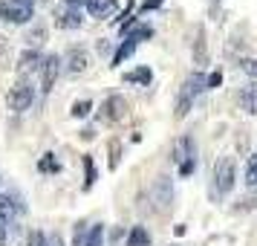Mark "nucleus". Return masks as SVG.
<instances>
[{"label": "nucleus", "mask_w": 257, "mask_h": 246, "mask_svg": "<svg viewBox=\"0 0 257 246\" xmlns=\"http://www.w3.org/2000/svg\"><path fill=\"white\" fill-rule=\"evenodd\" d=\"M171 159L179 165V177L194 174V168H197V145H194V139H191V136H179V139L174 142Z\"/></svg>", "instance_id": "3"}, {"label": "nucleus", "mask_w": 257, "mask_h": 246, "mask_svg": "<svg viewBox=\"0 0 257 246\" xmlns=\"http://www.w3.org/2000/svg\"><path fill=\"white\" fill-rule=\"evenodd\" d=\"M81 24H84V18L75 6L61 3L58 9H55V26H58V29H81Z\"/></svg>", "instance_id": "10"}, {"label": "nucleus", "mask_w": 257, "mask_h": 246, "mask_svg": "<svg viewBox=\"0 0 257 246\" xmlns=\"http://www.w3.org/2000/svg\"><path fill=\"white\" fill-rule=\"evenodd\" d=\"M81 162H84V191H90L95 186V180H98V171H95L93 156H81Z\"/></svg>", "instance_id": "18"}, {"label": "nucleus", "mask_w": 257, "mask_h": 246, "mask_svg": "<svg viewBox=\"0 0 257 246\" xmlns=\"http://www.w3.org/2000/svg\"><path fill=\"white\" fill-rule=\"evenodd\" d=\"M107 151H110V171H116L118 162H121V142H118V139H110Z\"/></svg>", "instance_id": "23"}, {"label": "nucleus", "mask_w": 257, "mask_h": 246, "mask_svg": "<svg viewBox=\"0 0 257 246\" xmlns=\"http://www.w3.org/2000/svg\"><path fill=\"white\" fill-rule=\"evenodd\" d=\"M58 75H61V58L58 55H47L41 61V90L49 93L55 87V81H58Z\"/></svg>", "instance_id": "9"}, {"label": "nucleus", "mask_w": 257, "mask_h": 246, "mask_svg": "<svg viewBox=\"0 0 257 246\" xmlns=\"http://www.w3.org/2000/svg\"><path fill=\"white\" fill-rule=\"evenodd\" d=\"M124 81H130V84H145V87H148V84L153 81V72L148 70V67H139V70L127 72V75H124Z\"/></svg>", "instance_id": "20"}, {"label": "nucleus", "mask_w": 257, "mask_h": 246, "mask_svg": "<svg viewBox=\"0 0 257 246\" xmlns=\"http://www.w3.org/2000/svg\"><path fill=\"white\" fill-rule=\"evenodd\" d=\"M61 67L70 72V75H81V72L90 67V52L81 49V47L67 49V55H64V64H61Z\"/></svg>", "instance_id": "8"}, {"label": "nucleus", "mask_w": 257, "mask_h": 246, "mask_svg": "<svg viewBox=\"0 0 257 246\" xmlns=\"http://www.w3.org/2000/svg\"><path fill=\"white\" fill-rule=\"evenodd\" d=\"M240 70H243L245 75L257 78V58H240Z\"/></svg>", "instance_id": "27"}, {"label": "nucleus", "mask_w": 257, "mask_h": 246, "mask_svg": "<svg viewBox=\"0 0 257 246\" xmlns=\"http://www.w3.org/2000/svg\"><path fill=\"white\" fill-rule=\"evenodd\" d=\"M84 237H87V223H78V229H75V237H72V240H75V246H81L84 243Z\"/></svg>", "instance_id": "29"}, {"label": "nucleus", "mask_w": 257, "mask_h": 246, "mask_svg": "<svg viewBox=\"0 0 257 246\" xmlns=\"http://www.w3.org/2000/svg\"><path fill=\"white\" fill-rule=\"evenodd\" d=\"M21 209H24V203H18V197H12V194H0V220L3 223H12Z\"/></svg>", "instance_id": "14"}, {"label": "nucleus", "mask_w": 257, "mask_h": 246, "mask_svg": "<svg viewBox=\"0 0 257 246\" xmlns=\"http://www.w3.org/2000/svg\"><path fill=\"white\" fill-rule=\"evenodd\" d=\"M101 243H104V226H101V223H93L81 246H101Z\"/></svg>", "instance_id": "19"}, {"label": "nucleus", "mask_w": 257, "mask_h": 246, "mask_svg": "<svg viewBox=\"0 0 257 246\" xmlns=\"http://www.w3.org/2000/svg\"><path fill=\"white\" fill-rule=\"evenodd\" d=\"M38 168H41V171H49V174H58V171H61V165L52 159V153H47V156L38 162Z\"/></svg>", "instance_id": "26"}, {"label": "nucleus", "mask_w": 257, "mask_h": 246, "mask_svg": "<svg viewBox=\"0 0 257 246\" xmlns=\"http://www.w3.org/2000/svg\"><path fill=\"white\" fill-rule=\"evenodd\" d=\"M32 12H35V6L26 0H0V21H6V24L24 26L32 21Z\"/></svg>", "instance_id": "5"}, {"label": "nucleus", "mask_w": 257, "mask_h": 246, "mask_svg": "<svg viewBox=\"0 0 257 246\" xmlns=\"http://www.w3.org/2000/svg\"><path fill=\"white\" fill-rule=\"evenodd\" d=\"M26 3H32V6H44L47 0H26Z\"/></svg>", "instance_id": "35"}, {"label": "nucleus", "mask_w": 257, "mask_h": 246, "mask_svg": "<svg viewBox=\"0 0 257 246\" xmlns=\"http://www.w3.org/2000/svg\"><path fill=\"white\" fill-rule=\"evenodd\" d=\"M93 136H95V130H93V128H84V130H81V139H84V142H90Z\"/></svg>", "instance_id": "31"}, {"label": "nucleus", "mask_w": 257, "mask_h": 246, "mask_svg": "<svg viewBox=\"0 0 257 246\" xmlns=\"http://www.w3.org/2000/svg\"><path fill=\"white\" fill-rule=\"evenodd\" d=\"M127 110H130V105H127L124 96H107L101 110H98V119L113 125V122H121V119L127 116Z\"/></svg>", "instance_id": "6"}, {"label": "nucleus", "mask_w": 257, "mask_h": 246, "mask_svg": "<svg viewBox=\"0 0 257 246\" xmlns=\"http://www.w3.org/2000/svg\"><path fill=\"white\" fill-rule=\"evenodd\" d=\"M245 186L257 188V153H251L248 162H245Z\"/></svg>", "instance_id": "22"}, {"label": "nucleus", "mask_w": 257, "mask_h": 246, "mask_svg": "<svg viewBox=\"0 0 257 246\" xmlns=\"http://www.w3.org/2000/svg\"><path fill=\"white\" fill-rule=\"evenodd\" d=\"M127 38H133V41L139 44V41L153 38V29H151V26H136V29H127Z\"/></svg>", "instance_id": "25"}, {"label": "nucleus", "mask_w": 257, "mask_h": 246, "mask_svg": "<svg viewBox=\"0 0 257 246\" xmlns=\"http://www.w3.org/2000/svg\"><path fill=\"white\" fill-rule=\"evenodd\" d=\"M162 3H165V0H148V3H145V6H142L139 12L145 15V12H151V9H159V6H162Z\"/></svg>", "instance_id": "30"}, {"label": "nucleus", "mask_w": 257, "mask_h": 246, "mask_svg": "<svg viewBox=\"0 0 257 246\" xmlns=\"http://www.w3.org/2000/svg\"><path fill=\"white\" fill-rule=\"evenodd\" d=\"M202 90H205V75H202L199 70L191 72L185 81H182V87H179V99H176L174 116L176 119H185L188 113H191V107H194V99H197Z\"/></svg>", "instance_id": "1"}, {"label": "nucleus", "mask_w": 257, "mask_h": 246, "mask_svg": "<svg viewBox=\"0 0 257 246\" xmlns=\"http://www.w3.org/2000/svg\"><path fill=\"white\" fill-rule=\"evenodd\" d=\"M32 102H35V87L29 84V78H18V81L12 84L9 96H6L9 110H12V113H24V110L32 107Z\"/></svg>", "instance_id": "4"}, {"label": "nucleus", "mask_w": 257, "mask_h": 246, "mask_svg": "<svg viewBox=\"0 0 257 246\" xmlns=\"http://www.w3.org/2000/svg\"><path fill=\"white\" fill-rule=\"evenodd\" d=\"M84 9H87L90 18H95V21H107V18H113V15L118 12V3L116 0H90Z\"/></svg>", "instance_id": "12"}, {"label": "nucleus", "mask_w": 257, "mask_h": 246, "mask_svg": "<svg viewBox=\"0 0 257 246\" xmlns=\"http://www.w3.org/2000/svg\"><path fill=\"white\" fill-rule=\"evenodd\" d=\"M240 105H243L245 113H251V116H257V81L245 84L243 90H240Z\"/></svg>", "instance_id": "15"}, {"label": "nucleus", "mask_w": 257, "mask_h": 246, "mask_svg": "<svg viewBox=\"0 0 257 246\" xmlns=\"http://www.w3.org/2000/svg\"><path fill=\"white\" fill-rule=\"evenodd\" d=\"M90 110H93V99H81V102L72 105V116L84 119V116H90Z\"/></svg>", "instance_id": "24"}, {"label": "nucleus", "mask_w": 257, "mask_h": 246, "mask_svg": "<svg viewBox=\"0 0 257 246\" xmlns=\"http://www.w3.org/2000/svg\"><path fill=\"white\" fill-rule=\"evenodd\" d=\"M0 246H6V223L0 220Z\"/></svg>", "instance_id": "33"}, {"label": "nucleus", "mask_w": 257, "mask_h": 246, "mask_svg": "<svg viewBox=\"0 0 257 246\" xmlns=\"http://www.w3.org/2000/svg\"><path fill=\"white\" fill-rule=\"evenodd\" d=\"M41 61H44V55H41L38 49H26V52H21V58H18V64H15L18 78H26V75H32L35 70H41Z\"/></svg>", "instance_id": "11"}, {"label": "nucleus", "mask_w": 257, "mask_h": 246, "mask_svg": "<svg viewBox=\"0 0 257 246\" xmlns=\"http://www.w3.org/2000/svg\"><path fill=\"white\" fill-rule=\"evenodd\" d=\"M61 3H67V6H75V9H78V6H87L90 0H61Z\"/></svg>", "instance_id": "32"}, {"label": "nucleus", "mask_w": 257, "mask_h": 246, "mask_svg": "<svg viewBox=\"0 0 257 246\" xmlns=\"http://www.w3.org/2000/svg\"><path fill=\"white\" fill-rule=\"evenodd\" d=\"M220 81H222V72H220V70L211 72L208 78H205V90H211V87H220Z\"/></svg>", "instance_id": "28"}, {"label": "nucleus", "mask_w": 257, "mask_h": 246, "mask_svg": "<svg viewBox=\"0 0 257 246\" xmlns=\"http://www.w3.org/2000/svg\"><path fill=\"white\" fill-rule=\"evenodd\" d=\"M151 197L156 203V209H171V203H174V183H171V177L162 174V177L153 180Z\"/></svg>", "instance_id": "7"}, {"label": "nucleus", "mask_w": 257, "mask_h": 246, "mask_svg": "<svg viewBox=\"0 0 257 246\" xmlns=\"http://www.w3.org/2000/svg\"><path fill=\"white\" fill-rule=\"evenodd\" d=\"M49 246H64V240H61L58 234H52V237H49Z\"/></svg>", "instance_id": "34"}, {"label": "nucleus", "mask_w": 257, "mask_h": 246, "mask_svg": "<svg viewBox=\"0 0 257 246\" xmlns=\"http://www.w3.org/2000/svg\"><path fill=\"white\" fill-rule=\"evenodd\" d=\"M194 64L197 67H205L208 64V41H205V29L202 26L194 29Z\"/></svg>", "instance_id": "13"}, {"label": "nucleus", "mask_w": 257, "mask_h": 246, "mask_svg": "<svg viewBox=\"0 0 257 246\" xmlns=\"http://www.w3.org/2000/svg\"><path fill=\"white\" fill-rule=\"evenodd\" d=\"M136 47H139V44H136L133 38H124V41H121V47H118L116 52H113V67H118L121 61H127L130 55L136 52Z\"/></svg>", "instance_id": "16"}, {"label": "nucleus", "mask_w": 257, "mask_h": 246, "mask_svg": "<svg viewBox=\"0 0 257 246\" xmlns=\"http://www.w3.org/2000/svg\"><path fill=\"white\" fill-rule=\"evenodd\" d=\"M234 183H237V162H234V156H220L214 162V191H217V197L231 194Z\"/></svg>", "instance_id": "2"}, {"label": "nucleus", "mask_w": 257, "mask_h": 246, "mask_svg": "<svg viewBox=\"0 0 257 246\" xmlns=\"http://www.w3.org/2000/svg\"><path fill=\"white\" fill-rule=\"evenodd\" d=\"M127 246H151V232L145 226H133L127 232Z\"/></svg>", "instance_id": "17"}, {"label": "nucleus", "mask_w": 257, "mask_h": 246, "mask_svg": "<svg viewBox=\"0 0 257 246\" xmlns=\"http://www.w3.org/2000/svg\"><path fill=\"white\" fill-rule=\"evenodd\" d=\"M26 41H29V49H38L44 41H47V26H35L26 32Z\"/></svg>", "instance_id": "21"}]
</instances>
